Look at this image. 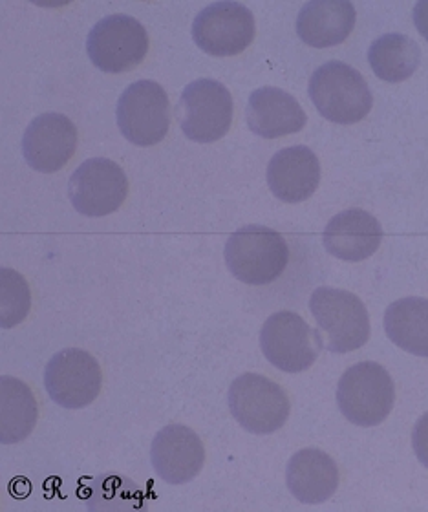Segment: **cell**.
<instances>
[{"label":"cell","mask_w":428,"mask_h":512,"mask_svg":"<svg viewBox=\"0 0 428 512\" xmlns=\"http://www.w3.org/2000/svg\"><path fill=\"white\" fill-rule=\"evenodd\" d=\"M308 90L321 116L339 125L363 121L374 105L370 86L361 72L341 61L319 66L311 75Z\"/></svg>","instance_id":"6da1fadb"},{"label":"cell","mask_w":428,"mask_h":512,"mask_svg":"<svg viewBox=\"0 0 428 512\" xmlns=\"http://www.w3.org/2000/svg\"><path fill=\"white\" fill-rule=\"evenodd\" d=\"M288 262V242L264 225L242 227L225 244V264L240 282L249 286L275 282Z\"/></svg>","instance_id":"7a4b0ae2"},{"label":"cell","mask_w":428,"mask_h":512,"mask_svg":"<svg viewBox=\"0 0 428 512\" xmlns=\"http://www.w3.org/2000/svg\"><path fill=\"white\" fill-rule=\"evenodd\" d=\"M396 386L381 364L357 363L344 372L337 388V405L357 427H377L390 416Z\"/></svg>","instance_id":"3957f363"},{"label":"cell","mask_w":428,"mask_h":512,"mask_svg":"<svg viewBox=\"0 0 428 512\" xmlns=\"http://www.w3.org/2000/svg\"><path fill=\"white\" fill-rule=\"evenodd\" d=\"M311 315L326 333L333 353L359 350L370 339V315L363 300L346 289L317 288L311 293Z\"/></svg>","instance_id":"277c9868"},{"label":"cell","mask_w":428,"mask_h":512,"mask_svg":"<svg viewBox=\"0 0 428 512\" xmlns=\"http://www.w3.org/2000/svg\"><path fill=\"white\" fill-rule=\"evenodd\" d=\"M260 348L269 363L288 374L311 368L324 348L321 333L293 311L273 313L260 331Z\"/></svg>","instance_id":"5b68a950"},{"label":"cell","mask_w":428,"mask_h":512,"mask_svg":"<svg viewBox=\"0 0 428 512\" xmlns=\"http://www.w3.org/2000/svg\"><path fill=\"white\" fill-rule=\"evenodd\" d=\"M229 408L240 427L266 436L286 425L291 406L280 384L264 375L244 374L229 388Z\"/></svg>","instance_id":"8992f818"},{"label":"cell","mask_w":428,"mask_h":512,"mask_svg":"<svg viewBox=\"0 0 428 512\" xmlns=\"http://www.w3.org/2000/svg\"><path fill=\"white\" fill-rule=\"evenodd\" d=\"M149 33L130 15H110L97 22L86 39L90 61L107 74L129 72L147 57Z\"/></svg>","instance_id":"52a82bcc"},{"label":"cell","mask_w":428,"mask_h":512,"mask_svg":"<svg viewBox=\"0 0 428 512\" xmlns=\"http://www.w3.org/2000/svg\"><path fill=\"white\" fill-rule=\"evenodd\" d=\"M121 134L138 147H152L165 139L171 127L169 97L156 81L141 79L121 94L118 101Z\"/></svg>","instance_id":"ba28073f"},{"label":"cell","mask_w":428,"mask_h":512,"mask_svg":"<svg viewBox=\"0 0 428 512\" xmlns=\"http://www.w3.org/2000/svg\"><path fill=\"white\" fill-rule=\"evenodd\" d=\"M183 134L196 143L224 138L233 123V97L222 83L198 79L185 86L178 103Z\"/></svg>","instance_id":"9c48e42d"},{"label":"cell","mask_w":428,"mask_h":512,"mask_svg":"<svg viewBox=\"0 0 428 512\" xmlns=\"http://www.w3.org/2000/svg\"><path fill=\"white\" fill-rule=\"evenodd\" d=\"M129 194L127 174L116 161L92 158L75 169L68 196L77 213L99 218L116 213Z\"/></svg>","instance_id":"30bf717a"},{"label":"cell","mask_w":428,"mask_h":512,"mask_svg":"<svg viewBox=\"0 0 428 512\" xmlns=\"http://www.w3.org/2000/svg\"><path fill=\"white\" fill-rule=\"evenodd\" d=\"M44 386L54 403L77 410L96 401L103 386V372L94 355L79 348H66L50 359Z\"/></svg>","instance_id":"8fae6325"},{"label":"cell","mask_w":428,"mask_h":512,"mask_svg":"<svg viewBox=\"0 0 428 512\" xmlns=\"http://www.w3.org/2000/svg\"><path fill=\"white\" fill-rule=\"evenodd\" d=\"M255 32L253 13L238 2H214L198 13L193 24L194 43L216 57L242 54Z\"/></svg>","instance_id":"7c38bea8"},{"label":"cell","mask_w":428,"mask_h":512,"mask_svg":"<svg viewBox=\"0 0 428 512\" xmlns=\"http://www.w3.org/2000/svg\"><path fill=\"white\" fill-rule=\"evenodd\" d=\"M77 150V128L72 119L48 112L33 119L22 138V152L33 171H61Z\"/></svg>","instance_id":"4fadbf2b"},{"label":"cell","mask_w":428,"mask_h":512,"mask_svg":"<svg viewBox=\"0 0 428 512\" xmlns=\"http://www.w3.org/2000/svg\"><path fill=\"white\" fill-rule=\"evenodd\" d=\"M150 463L161 480L183 485L204 469L205 447L193 428L169 425L161 428L150 445Z\"/></svg>","instance_id":"5bb4252c"},{"label":"cell","mask_w":428,"mask_h":512,"mask_svg":"<svg viewBox=\"0 0 428 512\" xmlns=\"http://www.w3.org/2000/svg\"><path fill=\"white\" fill-rule=\"evenodd\" d=\"M321 183V163L313 150L297 145L282 149L268 165L271 192L286 203L308 200Z\"/></svg>","instance_id":"9a60e30c"},{"label":"cell","mask_w":428,"mask_h":512,"mask_svg":"<svg viewBox=\"0 0 428 512\" xmlns=\"http://www.w3.org/2000/svg\"><path fill=\"white\" fill-rule=\"evenodd\" d=\"M330 255L346 262H361L374 255L383 242V227L363 209L335 214L322 236Z\"/></svg>","instance_id":"2e32d148"},{"label":"cell","mask_w":428,"mask_h":512,"mask_svg":"<svg viewBox=\"0 0 428 512\" xmlns=\"http://www.w3.org/2000/svg\"><path fill=\"white\" fill-rule=\"evenodd\" d=\"M306 119L299 101L275 86L258 88L249 97L247 125L260 138H282L300 132Z\"/></svg>","instance_id":"e0dca14e"},{"label":"cell","mask_w":428,"mask_h":512,"mask_svg":"<svg viewBox=\"0 0 428 512\" xmlns=\"http://www.w3.org/2000/svg\"><path fill=\"white\" fill-rule=\"evenodd\" d=\"M339 469L332 456L319 448H304L289 459L286 480L291 494L302 503L319 505L339 487Z\"/></svg>","instance_id":"ac0fdd59"},{"label":"cell","mask_w":428,"mask_h":512,"mask_svg":"<svg viewBox=\"0 0 428 512\" xmlns=\"http://www.w3.org/2000/svg\"><path fill=\"white\" fill-rule=\"evenodd\" d=\"M355 8L348 0H313L297 17L300 39L313 48L344 43L355 26Z\"/></svg>","instance_id":"d6986e66"},{"label":"cell","mask_w":428,"mask_h":512,"mask_svg":"<svg viewBox=\"0 0 428 512\" xmlns=\"http://www.w3.org/2000/svg\"><path fill=\"white\" fill-rule=\"evenodd\" d=\"M39 408L32 388L21 379H0V443L13 445L28 438L37 425Z\"/></svg>","instance_id":"ffe728a7"},{"label":"cell","mask_w":428,"mask_h":512,"mask_svg":"<svg viewBox=\"0 0 428 512\" xmlns=\"http://www.w3.org/2000/svg\"><path fill=\"white\" fill-rule=\"evenodd\" d=\"M385 330L401 350L428 357V300L408 297L390 304L385 313Z\"/></svg>","instance_id":"44dd1931"},{"label":"cell","mask_w":428,"mask_h":512,"mask_svg":"<svg viewBox=\"0 0 428 512\" xmlns=\"http://www.w3.org/2000/svg\"><path fill=\"white\" fill-rule=\"evenodd\" d=\"M368 61L379 79L401 83L418 70L421 50L418 43L407 35L386 33L370 46Z\"/></svg>","instance_id":"7402d4cb"},{"label":"cell","mask_w":428,"mask_h":512,"mask_svg":"<svg viewBox=\"0 0 428 512\" xmlns=\"http://www.w3.org/2000/svg\"><path fill=\"white\" fill-rule=\"evenodd\" d=\"M90 511H141L143 496L132 481L118 474H101L90 489Z\"/></svg>","instance_id":"603a6c76"},{"label":"cell","mask_w":428,"mask_h":512,"mask_svg":"<svg viewBox=\"0 0 428 512\" xmlns=\"http://www.w3.org/2000/svg\"><path fill=\"white\" fill-rule=\"evenodd\" d=\"M0 284H2V288H0V297H2L0 326L4 330H10L26 319L28 311L32 308V293H30V286L24 277L8 267L0 269Z\"/></svg>","instance_id":"cb8c5ba5"},{"label":"cell","mask_w":428,"mask_h":512,"mask_svg":"<svg viewBox=\"0 0 428 512\" xmlns=\"http://www.w3.org/2000/svg\"><path fill=\"white\" fill-rule=\"evenodd\" d=\"M412 445L419 461L428 469V412L423 417H419L414 434H412Z\"/></svg>","instance_id":"d4e9b609"},{"label":"cell","mask_w":428,"mask_h":512,"mask_svg":"<svg viewBox=\"0 0 428 512\" xmlns=\"http://www.w3.org/2000/svg\"><path fill=\"white\" fill-rule=\"evenodd\" d=\"M414 22L419 33L427 39L428 43V0H421L414 8Z\"/></svg>","instance_id":"484cf974"}]
</instances>
